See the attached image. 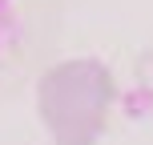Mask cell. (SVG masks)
<instances>
[{"mask_svg": "<svg viewBox=\"0 0 153 145\" xmlns=\"http://www.w3.org/2000/svg\"><path fill=\"white\" fill-rule=\"evenodd\" d=\"M0 32H4V4H0Z\"/></svg>", "mask_w": 153, "mask_h": 145, "instance_id": "cell-1", "label": "cell"}]
</instances>
